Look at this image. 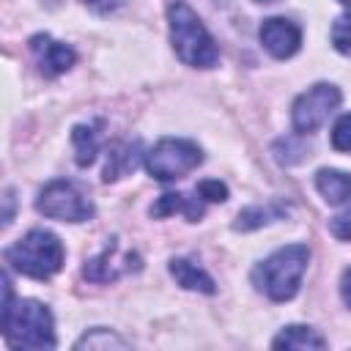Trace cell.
<instances>
[{"label":"cell","mask_w":351,"mask_h":351,"mask_svg":"<svg viewBox=\"0 0 351 351\" xmlns=\"http://www.w3.org/2000/svg\"><path fill=\"white\" fill-rule=\"evenodd\" d=\"M340 3H346V5H351V0H340Z\"/></svg>","instance_id":"d4e9b609"},{"label":"cell","mask_w":351,"mask_h":351,"mask_svg":"<svg viewBox=\"0 0 351 351\" xmlns=\"http://www.w3.org/2000/svg\"><path fill=\"white\" fill-rule=\"evenodd\" d=\"M3 335L14 348H55V321L49 307L36 299H14L8 277H3Z\"/></svg>","instance_id":"6da1fadb"},{"label":"cell","mask_w":351,"mask_h":351,"mask_svg":"<svg viewBox=\"0 0 351 351\" xmlns=\"http://www.w3.org/2000/svg\"><path fill=\"white\" fill-rule=\"evenodd\" d=\"M329 233L340 241H351V206L329 219Z\"/></svg>","instance_id":"7402d4cb"},{"label":"cell","mask_w":351,"mask_h":351,"mask_svg":"<svg viewBox=\"0 0 351 351\" xmlns=\"http://www.w3.org/2000/svg\"><path fill=\"white\" fill-rule=\"evenodd\" d=\"M176 211L184 214L189 222H197L206 211V200L197 192H195V197L181 195V192H167L151 206V217H167V214H176Z\"/></svg>","instance_id":"8fae6325"},{"label":"cell","mask_w":351,"mask_h":351,"mask_svg":"<svg viewBox=\"0 0 351 351\" xmlns=\"http://www.w3.org/2000/svg\"><path fill=\"white\" fill-rule=\"evenodd\" d=\"M74 348H126V340L110 329H90L74 343Z\"/></svg>","instance_id":"ac0fdd59"},{"label":"cell","mask_w":351,"mask_h":351,"mask_svg":"<svg viewBox=\"0 0 351 351\" xmlns=\"http://www.w3.org/2000/svg\"><path fill=\"white\" fill-rule=\"evenodd\" d=\"M71 140H74V151H77V165L80 167H88L96 159V151H99V134H96V129L80 123V126H74Z\"/></svg>","instance_id":"e0dca14e"},{"label":"cell","mask_w":351,"mask_h":351,"mask_svg":"<svg viewBox=\"0 0 351 351\" xmlns=\"http://www.w3.org/2000/svg\"><path fill=\"white\" fill-rule=\"evenodd\" d=\"M263 3H266V0H263Z\"/></svg>","instance_id":"484cf974"},{"label":"cell","mask_w":351,"mask_h":351,"mask_svg":"<svg viewBox=\"0 0 351 351\" xmlns=\"http://www.w3.org/2000/svg\"><path fill=\"white\" fill-rule=\"evenodd\" d=\"M63 258H66V250L60 239L44 228L25 233L19 241H14L5 250V263L14 271L33 280H49L52 274H58L63 266Z\"/></svg>","instance_id":"277c9868"},{"label":"cell","mask_w":351,"mask_h":351,"mask_svg":"<svg viewBox=\"0 0 351 351\" xmlns=\"http://www.w3.org/2000/svg\"><path fill=\"white\" fill-rule=\"evenodd\" d=\"M285 214H288V206L280 203V200H269V203H263V206H261V203H258V206H247V208L239 211L233 228H236V230H255V228H261V225H269V222H274V219H282Z\"/></svg>","instance_id":"4fadbf2b"},{"label":"cell","mask_w":351,"mask_h":351,"mask_svg":"<svg viewBox=\"0 0 351 351\" xmlns=\"http://www.w3.org/2000/svg\"><path fill=\"white\" fill-rule=\"evenodd\" d=\"M118 263H132V266H137V263H140V258H137L134 252H126V255L118 261V244H115V241H110V244H107L96 258L85 261L82 274H85L88 280H93V282H110V280L121 277L123 271H129L126 266H118Z\"/></svg>","instance_id":"30bf717a"},{"label":"cell","mask_w":351,"mask_h":351,"mask_svg":"<svg viewBox=\"0 0 351 351\" xmlns=\"http://www.w3.org/2000/svg\"><path fill=\"white\" fill-rule=\"evenodd\" d=\"M332 44L337 52L343 55H351V11L340 14L332 25Z\"/></svg>","instance_id":"d6986e66"},{"label":"cell","mask_w":351,"mask_h":351,"mask_svg":"<svg viewBox=\"0 0 351 351\" xmlns=\"http://www.w3.org/2000/svg\"><path fill=\"white\" fill-rule=\"evenodd\" d=\"M30 52H33V58H36V63H38L44 77H58V74L69 71L74 66V60H77L71 47L55 41L47 33H38V36L30 38Z\"/></svg>","instance_id":"9c48e42d"},{"label":"cell","mask_w":351,"mask_h":351,"mask_svg":"<svg viewBox=\"0 0 351 351\" xmlns=\"http://www.w3.org/2000/svg\"><path fill=\"white\" fill-rule=\"evenodd\" d=\"M340 296H343V302L351 307V269H346L343 277H340Z\"/></svg>","instance_id":"603a6c76"},{"label":"cell","mask_w":351,"mask_h":351,"mask_svg":"<svg viewBox=\"0 0 351 351\" xmlns=\"http://www.w3.org/2000/svg\"><path fill=\"white\" fill-rule=\"evenodd\" d=\"M337 104H340V88L332 82H315L293 101L291 110L293 129L299 134H313L326 123V118L337 110Z\"/></svg>","instance_id":"52a82bcc"},{"label":"cell","mask_w":351,"mask_h":351,"mask_svg":"<svg viewBox=\"0 0 351 351\" xmlns=\"http://www.w3.org/2000/svg\"><path fill=\"white\" fill-rule=\"evenodd\" d=\"M307 263H310L307 244L280 247L252 269V282L271 302H288L296 296L302 277L307 271Z\"/></svg>","instance_id":"7a4b0ae2"},{"label":"cell","mask_w":351,"mask_h":351,"mask_svg":"<svg viewBox=\"0 0 351 351\" xmlns=\"http://www.w3.org/2000/svg\"><path fill=\"white\" fill-rule=\"evenodd\" d=\"M170 274L176 277V282L181 285V288H186V291H200V293H214L217 288H214V280L197 266V263H192V261H186V258H173L170 261Z\"/></svg>","instance_id":"5bb4252c"},{"label":"cell","mask_w":351,"mask_h":351,"mask_svg":"<svg viewBox=\"0 0 351 351\" xmlns=\"http://www.w3.org/2000/svg\"><path fill=\"white\" fill-rule=\"evenodd\" d=\"M315 189H318L321 197H324L326 203H332V206L346 203V200H351V173L324 167V170L315 173Z\"/></svg>","instance_id":"7c38bea8"},{"label":"cell","mask_w":351,"mask_h":351,"mask_svg":"<svg viewBox=\"0 0 351 351\" xmlns=\"http://www.w3.org/2000/svg\"><path fill=\"white\" fill-rule=\"evenodd\" d=\"M274 348H326V340L313 329V326H302V324H293V326H285L274 340H271Z\"/></svg>","instance_id":"2e32d148"},{"label":"cell","mask_w":351,"mask_h":351,"mask_svg":"<svg viewBox=\"0 0 351 351\" xmlns=\"http://www.w3.org/2000/svg\"><path fill=\"white\" fill-rule=\"evenodd\" d=\"M195 192H197L206 203H222V200H228V186H225L222 181H217V178L200 181V184L195 186Z\"/></svg>","instance_id":"ffe728a7"},{"label":"cell","mask_w":351,"mask_h":351,"mask_svg":"<svg viewBox=\"0 0 351 351\" xmlns=\"http://www.w3.org/2000/svg\"><path fill=\"white\" fill-rule=\"evenodd\" d=\"M203 162V151L192 140L165 137L145 154V167L156 181H176Z\"/></svg>","instance_id":"8992f818"},{"label":"cell","mask_w":351,"mask_h":351,"mask_svg":"<svg viewBox=\"0 0 351 351\" xmlns=\"http://www.w3.org/2000/svg\"><path fill=\"white\" fill-rule=\"evenodd\" d=\"M258 38L263 44V49L277 58V60H285L291 55H296L299 44H302V30L296 22L285 19V16H269L261 30H258Z\"/></svg>","instance_id":"ba28073f"},{"label":"cell","mask_w":351,"mask_h":351,"mask_svg":"<svg viewBox=\"0 0 351 351\" xmlns=\"http://www.w3.org/2000/svg\"><path fill=\"white\" fill-rule=\"evenodd\" d=\"M167 22H170V41L176 55L192 66V69H211L219 60V49L211 38V33L206 30V25L200 22V16L184 3V0H173L167 8Z\"/></svg>","instance_id":"3957f363"},{"label":"cell","mask_w":351,"mask_h":351,"mask_svg":"<svg viewBox=\"0 0 351 351\" xmlns=\"http://www.w3.org/2000/svg\"><path fill=\"white\" fill-rule=\"evenodd\" d=\"M140 143H115L107 154V165H104V181H115L126 173H132L137 167L140 159Z\"/></svg>","instance_id":"9a60e30c"},{"label":"cell","mask_w":351,"mask_h":351,"mask_svg":"<svg viewBox=\"0 0 351 351\" xmlns=\"http://www.w3.org/2000/svg\"><path fill=\"white\" fill-rule=\"evenodd\" d=\"M332 145H335L337 151L351 154V112L343 115V118L335 123V129H332Z\"/></svg>","instance_id":"44dd1931"},{"label":"cell","mask_w":351,"mask_h":351,"mask_svg":"<svg viewBox=\"0 0 351 351\" xmlns=\"http://www.w3.org/2000/svg\"><path fill=\"white\" fill-rule=\"evenodd\" d=\"M11 206H14V195L5 192V214H3V222H11Z\"/></svg>","instance_id":"cb8c5ba5"},{"label":"cell","mask_w":351,"mask_h":351,"mask_svg":"<svg viewBox=\"0 0 351 351\" xmlns=\"http://www.w3.org/2000/svg\"><path fill=\"white\" fill-rule=\"evenodd\" d=\"M36 211L49 217V219H60V222H85L93 217V200L88 197V192L66 178L49 181L38 197H36Z\"/></svg>","instance_id":"5b68a950"}]
</instances>
